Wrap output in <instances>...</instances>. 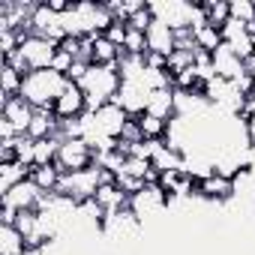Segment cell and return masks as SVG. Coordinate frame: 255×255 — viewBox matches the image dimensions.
<instances>
[{
  "mask_svg": "<svg viewBox=\"0 0 255 255\" xmlns=\"http://www.w3.org/2000/svg\"><path fill=\"white\" fill-rule=\"evenodd\" d=\"M30 168H33V165H24V162L0 165V195L9 192L12 186H18L21 180H27V177H30Z\"/></svg>",
  "mask_w": 255,
  "mask_h": 255,
  "instance_id": "cell-16",
  "label": "cell"
},
{
  "mask_svg": "<svg viewBox=\"0 0 255 255\" xmlns=\"http://www.w3.org/2000/svg\"><path fill=\"white\" fill-rule=\"evenodd\" d=\"M144 114H153V117H159V120H174V117H177V90H174V87H159V90H153Z\"/></svg>",
  "mask_w": 255,
  "mask_h": 255,
  "instance_id": "cell-12",
  "label": "cell"
},
{
  "mask_svg": "<svg viewBox=\"0 0 255 255\" xmlns=\"http://www.w3.org/2000/svg\"><path fill=\"white\" fill-rule=\"evenodd\" d=\"M138 123H141L144 141H165V138H168V123H171V120H159V117H153V114H141Z\"/></svg>",
  "mask_w": 255,
  "mask_h": 255,
  "instance_id": "cell-19",
  "label": "cell"
},
{
  "mask_svg": "<svg viewBox=\"0 0 255 255\" xmlns=\"http://www.w3.org/2000/svg\"><path fill=\"white\" fill-rule=\"evenodd\" d=\"M93 201L102 207V213H105V216L129 210V195H126L117 183H105V186H99V192H96V198H93Z\"/></svg>",
  "mask_w": 255,
  "mask_h": 255,
  "instance_id": "cell-13",
  "label": "cell"
},
{
  "mask_svg": "<svg viewBox=\"0 0 255 255\" xmlns=\"http://www.w3.org/2000/svg\"><path fill=\"white\" fill-rule=\"evenodd\" d=\"M42 198H45V192L27 177V180H21L18 186H12L9 192L0 195V207H12L15 213H18V210H39V207H42Z\"/></svg>",
  "mask_w": 255,
  "mask_h": 255,
  "instance_id": "cell-6",
  "label": "cell"
},
{
  "mask_svg": "<svg viewBox=\"0 0 255 255\" xmlns=\"http://www.w3.org/2000/svg\"><path fill=\"white\" fill-rule=\"evenodd\" d=\"M75 63H78V60H75V57H72L69 51L57 48V54H54V63H51V69H54V72H60V75H69Z\"/></svg>",
  "mask_w": 255,
  "mask_h": 255,
  "instance_id": "cell-20",
  "label": "cell"
},
{
  "mask_svg": "<svg viewBox=\"0 0 255 255\" xmlns=\"http://www.w3.org/2000/svg\"><path fill=\"white\" fill-rule=\"evenodd\" d=\"M21 87H24V75L9 63H0V99L21 96Z\"/></svg>",
  "mask_w": 255,
  "mask_h": 255,
  "instance_id": "cell-14",
  "label": "cell"
},
{
  "mask_svg": "<svg viewBox=\"0 0 255 255\" xmlns=\"http://www.w3.org/2000/svg\"><path fill=\"white\" fill-rule=\"evenodd\" d=\"M96 162V150L84 141V138H66L57 150L54 165L60 168V174H72V171H84Z\"/></svg>",
  "mask_w": 255,
  "mask_h": 255,
  "instance_id": "cell-4",
  "label": "cell"
},
{
  "mask_svg": "<svg viewBox=\"0 0 255 255\" xmlns=\"http://www.w3.org/2000/svg\"><path fill=\"white\" fill-rule=\"evenodd\" d=\"M213 72H216V78H225V81H237L240 75H246L243 60H240L225 42L213 51Z\"/></svg>",
  "mask_w": 255,
  "mask_h": 255,
  "instance_id": "cell-10",
  "label": "cell"
},
{
  "mask_svg": "<svg viewBox=\"0 0 255 255\" xmlns=\"http://www.w3.org/2000/svg\"><path fill=\"white\" fill-rule=\"evenodd\" d=\"M237 192H234V180L231 177H222V174H216V171H210L207 177H201L198 180V186H195V198H201V201H207V204H225V201H231Z\"/></svg>",
  "mask_w": 255,
  "mask_h": 255,
  "instance_id": "cell-7",
  "label": "cell"
},
{
  "mask_svg": "<svg viewBox=\"0 0 255 255\" xmlns=\"http://www.w3.org/2000/svg\"><path fill=\"white\" fill-rule=\"evenodd\" d=\"M168 204H171V198H168V192L159 183H144V189L129 198V210L135 213V219L141 225L156 219V216H162L168 210Z\"/></svg>",
  "mask_w": 255,
  "mask_h": 255,
  "instance_id": "cell-3",
  "label": "cell"
},
{
  "mask_svg": "<svg viewBox=\"0 0 255 255\" xmlns=\"http://www.w3.org/2000/svg\"><path fill=\"white\" fill-rule=\"evenodd\" d=\"M60 168L57 165H33L30 168V180L48 195V192H57V186H60Z\"/></svg>",
  "mask_w": 255,
  "mask_h": 255,
  "instance_id": "cell-15",
  "label": "cell"
},
{
  "mask_svg": "<svg viewBox=\"0 0 255 255\" xmlns=\"http://www.w3.org/2000/svg\"><path fill=\"white\" fill-rule=\"evenodd\" d=\"M33 114L36 108L24 99V96H12V99H0V117L9 120L15 126V132L18 135H27L30 129V123H33Z\"/></svg>",
  "mask_w": 255,
  "mask_h": 255,
  "instance_id": "cell-8",
  "label": "cell"
},
{
  "mask_svg": "<svg viewBox=\"0 0 255 255\" xmlns=\"http://www.w3.org/2000/svg\"><path fill=\"white\" fill-rule=\"evenodd\" d=\"M144 33H147V51H153V54L168 57V54L174 51V45H177V33H174L168 24L156 21V18H153V24H150Z\"/></svg>",
  "mask_w": 255,
  "mask_h": 255,
  "instance_id": "cell-11",
  "label": "cell"
},
{
  "mask_svg": "<svg viewBox=\"0 0 255 255\" xmlns=\"http://www.w3.org/2000/svg\"><path fill=\"white\" fill-rule=\"evenodd\" d=\"M120 81L123 78H120V69L117 66H96V63H90L87 75L78 84L84 90V96H87V114H93L96 108L114 102V96L120 90Z\"/></svg>",
  "mask_w": 255,
  "mask_h": 255,
  "instance_id": "cell-1",
  "label": "cell"
},
{
  "mask_svg": "<svg viewBox=\"0 0 255 255\" xmlns=\"http://www.w3.org/2000/svg\"><path fill=\"white\" fill-rule=\"evenodd\" d=\"M201 9H204L207 24H213V27H219V30L231 21V0H204Z\"/></svg>",
  "mask_w": 255,
  "mask_h": 255,
  "instance_id": "cell-17",
  "label": "cell"
},
{
  "mask_svg": "<svg viewBox=\"0 0 255 255\" xmlns=\"http://www.w3.org/2000/svg\"><path fill=\"white\" fill-rule=\"evenodd\" d=\"M54 114L60 120H75V117H84L87 114V96L78 84H66V90L60 93V99L54 102Z\"/></svg>",
  "mask_w": 255,
  "mask_h": 255,
  "instance_id": "cell-9",
  "label": "cell"
},
{
  "mask_svg": "<svg viewBox=\"0 0 255 255\" xmlns=\"http://www.w3.org/2000/svg\"><path fill=\"white\" fill-rule=\"evenodd\" d=\"M69 78L54 72V69H36L24 78L21 96L33 105V108H54V102L60 99V93L66 90Z\"/></svg>",
  "mask_w": 255,
  "mask_h": 255,
  "instance_id": "cell-2",
  "label": "cell"
},
{
  "mask_svg": "<svg viewBox=\"0 0 255 255\" xmlns=\"http://www.w3.org/2000/svg\"><path fill=\"white\" fill-rule=\"evenodd\" d=\"M192 33H195V42H198V48L201 51H207V54H213L219 45H222V30L219 27H213V24H198V27H192Z\"/></svg>",
  "mask_w": 255,
  "mask_h": 255,
  "instance_id": "cell-18",
  "label": "cell"
},
{
  "mask_svg": "<svg viewBox=\"0 0 255 255\" xmlns=\"http://www.w3.org/2000/svg\"><path fill=\"white\" fill-rule=\"evenodd\" d=\"M126 30H129V21H123V18H114V21H111V27L105 30V36H108V39H111V42L120 48V45H123V39H126Z\"/></svg>",
  "mask_w": 255,
  "mask_h": 255,
  "instance_id": "cell-21",
  "label": "cell"
},
{
  "mask_svg": "<svg viewBox=\"0 0 255 255\" xmlns=\"http://www.w3.org/2000/svg\"><path fill=\"white\" fill-rule=\"evenodd\" d=\"M30 24H33V33H36V36H45V39H51V42H57V45L66 39L63 12L51 9L48 3H39V6L33 9V15H30Z\"/></svg>",
  "mask_w": 255,
  "mask_h": 255,
  "instance_id": "cell-5",
  "label": "cell"
}]
</instances>
